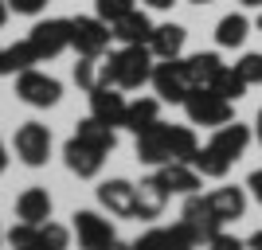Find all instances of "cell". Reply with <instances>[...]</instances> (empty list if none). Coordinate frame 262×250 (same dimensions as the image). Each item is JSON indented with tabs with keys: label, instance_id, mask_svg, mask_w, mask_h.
Returning a JSON list of instances; mask_svg holds the SVG:
<instances>
[{
	"label": "cell",
	"instance_id": "17",
	"mask_svg": "<svg viewBox=\"0 0 262 250\" xmlns=\"http://www.w3.org/2000/svg\"><path fill=\"white\" fill-rule=\"evenodd\" d=\"M208 203L223 223H239L247 215V188L239 184H223V188H211L208 192Z\"/></svg>",
	"mask_w": 262,
	"mask_h": 250
},
{
	"label": "cell",
	"instance_id": "31",
	"mask_svg": "<svg viewBox=\"0 0 262 250\" xmlns=\"http://www.w3.org/2000/svg\"><path fill=\"white\" fill-rule=\"evenodd\" d=\"M235 71L243 75L247 86H262V51H247L239 63H235Z\"/></svg>",
	"mask_w": 262,
	"mask_h": 250
},
{
	"label": "cell",
	"instance_id": "5",
	"mask_svg": "<svg viewBox=\"0 0 262 250\" xmlns=\"http://www.w3.org/2000/svg\"><path fill=\"white\" fill-rule=\"evenodd\" d=\"M12 149L28 168H43L47 156H51V129L39 125V121H24L16 137H12Z\"/></svg>",
	"mask_w": 262,
	"mask_h": 250
},
{
	"label": "cell",
	"instance_id": "46",
	"mask_svg": "<svg viewBox=\"0 0 262 250\" xmlns=\"http://www.w3.org/2000/svg\"><path fill=\"white\" fill-rule=\"evenodd\" d=\"M0 75H8V63H4V47H0Z\"/></svg>",
	"mask_w": 262,
	"mask_h": 250
},
{
	"label": "cell",
	"instance_id": "40",
	"mask_svg": "<svg viewBox=\"0 0 262 250\" xmlns=\"http://www.w3.org/2000/svg\"><path fill=\"white\" fill-rule=\"evenodd\" d=\"M8 161H12V156H8V145H4V137H0V176L8 172Z\"/></svg>",
	"mask_w": 262,
	"mask_h": 250
},
{
	"label": "cell",
	"instance_id": "43",
	"mask_svg": "<svg viewBox=\"0 0 262 250\" xmlns=\"http://www.w3.org/2000/svg\"><path fill=\"white\" fill-rule=\"evenodd\" d=\"M102 250H133V242H118V239H114L110 246H102Z\"/></svg>",
	"mask_w": 262,
	"mask_h": 250
},
{
	"label": "cell",
	"instance_id": "16",
	"mask_svg": "<svg viewBox=\"0 0 262 250\" xmlns=\"http://www.w3.org/2000/svg\"><path fill=\"white\" fill-rule=\"evenodd\" d=\"M254 141V129L251 125H243V121H235L231 118L227 125H219V129H211V141L208 145H215L227 161H239L243 152H247V145Z\"/></svg>",
	"mask_w": 262,
	"mask_h": 250
},
{
	"label": "cell",
	"instance_id": "13",
	"mask_svg": "<svg viewBox=\"0 0 262 250\" xmlns=\"http://www.w3.org/2000/svg\"><path fill=\"white\" fill-rule=\"evenodd\" d=\"M63 161L78 180H94V176L102 172V164H106V152L86 145V141H78V137H71V141L63 145Z\"/></svg>",
	"mask_w": 262,
	"mask_h": 250
},
{
	"label": "cell",
	"instance_id": "32",
	"mask_svg": "<svg viewBox=\"0 0 262 250\" xmlns=\"http://www.w3.org/2000/svg\"><path fill=\"white\" fill-rule=\"evenodd\" d=\"M164 239H168V250H200V239L184 223H172V227H164Z\"/></svg>",
	"mask_w": 262,
	"mask_h": 250
},
{
	"label": "cell",
	"instance_id": "6",
	"mask_svg": "<svg viewBox=\"0 0 262 250\" xmlns=\"http://www.w3.org/2000/svg\"><path fill=\"white\" fill-rule=\"evenodd\" d=\"M149 82H153L157 98H161V102H172V106H184V98L192 94L180 59H157V63H153V78H149Z\"/></svg>",
	"mask_w": 262,
	"mask_h": 250
},
{
	"label": "cell",
	"instance_id": "8",
	"mask_svg": "<svg viewBox=\"0 0 262 250\" xmlns=\"http://www.w3.org/2000/svg\"><path fill=\"white\" fill-rule=\"evenodd\" d=\"M71 219H75L71 231H75V239H78V250H102L118 239L114 235V219H106L102 211H75Z\"/></svg>",
	"mask_w": 262,
	"mask_h": 250
},
{
	"label": "cell",
	"instance_id": "19",
	"mask_svg": "<svg viewBox=\"0 0 262 250\" xmlns=\"http://www.w3.org/2000/svg\"><path fill=\"white\" fill-rule=\"evenodd\" d=\"M180 66H184L188 86H192V90H200V86H208L211 78L219 75L223 59H219L215 51H196V55H180Z\"/></svg>",
	"mask_w": 262,
	"mask_h": 250
},
{
	"label": "cell",
	"instance_id": "49",
	"mask_svg": "<svg viewBox=\"0 0 262 250\" xmlns=\"http://www.w3.org/2000/svg\"><path fill=\"white\" fill-rule=\"evenodd\" d=\"M0 242H4V231H0Z\"/></svg>",
	"mask_w": 262,
	"mask_h": 250
},
{
	"label": "cell",
	"instance_id": "20",
	"mask_svg": "<svg viewBox=\"0 0 262 250\" xmlns=\"http://www.w3.org/2000/svg\"><path fill=\"white\" fill-rule=\"evenodd\" d=\"M164 207H168V188L153 176H145L141 184H137V219H161Z\"/></svg>",
	"mask_w": 262,
	"mask_h": 250
},
{
	"label": "cell",
	"instance_id": "48",
	"mask_svg": "<svg viewBox=\"0 0 262 250\" xmlns=\"http://www.w3.org/2000/svg\"><path fill=\"white\" fill-rule=\"evenodd\" d=\"M188 4H211V0H188Z\"/></svg>",
	"mask_w": 262,
	"mask_h": 250
},
{
	"label": "cell",
	"instance_id": "15",
	"mask_svg": "<svg viewBox=\"0 0 262 250\" xmlns=\"http://www.w3.org/2000/svg\"><path fill=\"white\" fill-rule=\"evenodd\" d=\"M157 180L168 188V196H196L200 188H204V176L192 168L188 161H168L157 168Z\"/></svg>",
	"mask_w": 262,
	"mask_h": 250
},
{
	"label": "cell",
	"instance_id": "29",
	"mask_svg": "<svg viewBox=\"0 0 262 250\" xmlns=\"http://www.w3.org/2000/svg\"><path fill=\"white\" fill-rule=\"evenodd\" d=\"M71 235H75V231H67L63 223L47 219V223H39V239H35V246H39V250H67V246H71Z\"/></svg>",
	"mask_w": 262,
	"mask_h": 250
},
{
	"label": "cell",
	"instance_id": "42",
	"mask_svg": "<svg viewBox=\"0 0 262 250\" xmlns=\"http://www.w3.org/2000/svg\"><path fill=\"white\" fill-rule=\"evenodd\" d=\"M247 250H262V231H254L251 239H247Z\"/></svg>",
	"mask_w": 262,
	"mask_h": 250
},
{
	"label": "cell",
	"instance_id": "4",
	"mask_svg": "<svg viewBox=\"0 0 262 250\" xmlns=\"http://www.w3.org/2000/svg\"><path fill=\"white\" fill-rule=\"evenodd\" d=\"M110 39H114V32H110V24L98 20V16H75V20H71V47H75L78 55L102 59Z\"/></svg>",
	"mask_w": 262,
	"mask_h": 250
},
{
	"label": "cell",
	"instance_id": "37",
	"mask_svg": "<svg viewBox=\"0 0 262 250\" xmlns=\"http://www.w3.org/2000/svg\"><path fill=\"white\" fill-rule=\"evenodd\" d=\"M47 4H51V0H8V8L16 12V16H39Z\"/></svg>",
	"mask_w": 262,
	"mask_h": 250
},
{
	"label": "cell",
	"instance_id": "26",
	"mask_svg": "<svg viewBox=\"0 0 262 250\" xmlns=\"http://www.w3.org/2000/svg\"><path fill=\"white\" fill-rule=\"evenodd\" d=\"M208 90H215L219 98H227V102H239V98H243V94H247L251 86L243 82V75L235 71V66H227V63H223V66H219V75L208 82Z\"/></svg>",
	"mask_w": 262,
	"mask_h": 250
},
{
	"label": "cell",
	"instance_id": "50",
	"mask_svg": "<svg viewBox=\"0 0 262 250\" xmlns=\"http://www.w3.org/2000/svg\"><path fill=\"white\" fill-rule=\"evenodd\" d=\"M28 250H39V246H28Z\"/></svg>",
	"mask_w": 262,
	"mask_h": 250
},
{
	"label": "cell",
	"instance_id": "2",
	"mask_svg": "<svg viewBox=\"0 0 262 250\" xmlns=\"http://www.w3.org/2000/svg\"><path fill=\"white\" fill-rule=\"evenodd\" d=\"M184 113H188V125H204V129H219L235 118V102L219 98L215 90L200 86L184 98Z\"/></svg>",
	"mask_w": 262,
	"mask_h": 250
},
{
	"label": "cell",
	"instance_id": "28",
	"mask_svg": "<svg viewBox=\"0 0 262 250\" xmlns=\"http://www.w3.org/2000/svg\"><path fill=\"white\" fill-rule=\"evenodd\" d=\"M168 141H172V161H192V152L200 149L192 125H168Z\"/></svg>",
	"mask_w": 262,
	"mask_h": 250
},
{
	"label": "cell",
	"instance_id": "11",
	"mask_svg": "<svg viewBox=\"0 0 262 250\" xmlns=\"http://www.w3.org/2000/svg\"><path fill=\"white\" fill-rule=\"evenodd\" d=\"M125 94L118 86H94L90 90V118H98L110 129H125Z\"/></svg>",
	"mask_w": 262,
	"mask_h": 250
},
{
	"label": "cell",
	"instance_id": "7",
	"mask_svg": "<svg viewBox=\"0 0 262 250\" xmlns=\"http://www.w3.org/2000/svg\"><path fill=\"white\" fill-rule=\"evenodd\" d=\"M180 223H184V227L200 239V246H204L211 235H219V231H223V219L211 211V203H208V196H204V192H196V196H184V207H180Z\"/></svg>",
	"mask_w": 262,
	"mask_h": 250
},
{
	"label": "cell",
	"instance_id": "23",
	"mask_svg": "<svg viewBox=\"0 0 262 250\" xmlns=\"http://www.w3.org/2000/svg\"><path fill=\"white\" fill-rule=\"evenodd\" d=\"M153 121H161V98H149V94H141V98H133L129 106H125V129L137 137L141 129H149Z\"/></svg>",
	"mask_w": 262,
	"mask_h": 250
},
{
	"label": "cell",
	"instance_id": "38",
	"mask_svg": "<svg viewBox=\"0 0 262 250\" xmlns=\"http://www.w3.org/2000/svg\"><path fill=\"white\" fill-rule=\"evenodd\" d=\"M247 196H251L254 203L262 207V168H254V172L247 176Z\"/></svg>",
	"mask_w": 262,
	"mask_h": 250
},
{
	"label": "cell",
	"instance_id": "35",
	"mask_svg": "<svg viewBox=\"0 0 262 250\" xmlns=\"http://www.w3.org/2000/svg\"><path fill=\"white\" fill-rule=\"evenodd\" d=\"M133 250H168V239H164V227H149L141 239H133Z\"/></svg>",
	"mask_w": 262,
	"mask_h": 250
},
{
	"label": "cell",
	"instance_id": "24",
	"mask_svg": "<svg viewBox=\"0 0 262 250\" xmlns=\"http://www.w3.org/2000/svg\"><path fill=\"white\" fill-rule=\"evenodd\" d=\"M247 35H251V20H247L243 12H227V16L215 24V43L227 47V51L243 47V43H247Z\"/></svg>",
	"mask_w": 262,
	"mask_h": 250
},
{
	"label": "cell",
	"instance_id": "33",
	"mask_svg": "<svg viewBox=\"0 0 262 250\" xmlns=\"http://www.w3.org/2000/svg\"><path fill=\"white\" fill-rule=\"evenodd\" d=\"M75 82H78V90H86V94L98 86V59L78 55V63H75Z\"/></svg>",
	"mask_w": 262,
	"mask_h": 250
},
{
	"label": "cell",
	"instance_id": "14",
	"mask_svg": "<svg viewBox=\"0 0 262 250\" xmlns=\"http://www.w3.org/2000/svg\"><path fill=\"white\" fill-rule=\"evenodd\" d=\"M153 28H157V24L149 20V12H145V8H129L125 16H118V20L110 24V32H114V39H118L121 47L149 43V39H153Z\"/></svg>",
	"mask_w": 262,
	"mask_h": 250
},
{
	"label": "cell",
	"instance_id": "10",
	"mask_svg": "<svg viewBox=\"0 0 262 250\" xmlns=\"http://www.w3.org/2000/svg\"><path fill=\"white\" fill-rule=\"evenodd\" d=\"M98 203H102V211H110L114 219H137V184L121 180V176L102 180L98 184Z\"/></svg>",
	"mask_w": 262,
	"mask_h": 250
},
{
	"label": "cell",
	"instance_id": "21",
	"mask_svg": "<svg viewBox=\"0 0 262 250\" xmlns=\"http://www.w3.org/2000/svg\"><path fill=\"white\" fill-rule=\"evenodd\" d=\"M16 219L24 223H47L51 219V196H47V188H24L20 199H16Z\"/></svg>",
	"mask_w": 262,
	"mask_h": 250
},
{
	"label": "cell",
	"instance_id": "47",
	"mask_svg": "<svg viewBox=\"0 0 262 250\" xmlns=\"http://www.w3.org/2000/svg\"><path fill=\"white\" fill-rule=\"evenodd\" d=\"M254 28H258V32H262V12H258V20H254Z\"/></svg>",
	"mask_w": 262,
	"mask_h": 250
},
{
	"label": "cell",
	"instance_id": "44",
	"mask_svg": "<svg viewBox=\"0 0 262 250\" xmlns=\"http://www.w3.org/2000/svg\"><path fill=\"white\" fill-rule=\"evenodd\" d=\"M8 12H12V8H8V0H0V28L8 24Z\"/></svg>",
	"mask_w": 262,
	"mask_h": 250
},
{
	"label": "cell",
	"instance_id": "34",
	"mask_svg": "<svg viewBox=\"0 0 262 250\" xmlns=\"http://www.w3.org/2000/svg\"><path fill=\"white\" fill-rule=\"evenodd\" d=\"M129 8H137V0H94V16L106 24H114L118 16H125Z\"/></svg>",
	"mask_w": 262,
	"mask_h": 250
},
{
	"label": "cell",
	"instance_id": "30",
	"mask_svg": "<svg viewBox=\"0 0 262 250\" xmlns=\"http://www.w3.org/2000/svg\"><path fill=\"white\" fill-rule=\"evenodd\" d=\"M35 239H39V227H35V223H24V219L8 231V235H4V242H8L12 250H28V246H35Z\"/></svg>",
	"mask_w": 262,
	"mask_h": 250
},
{
	"label": "cell",
	"instance_id": "45",
	"mask_svg": "<svg viewBox=\"0 0 262 250\" xmlns=\"http://www.w3.org/2000/svg\"><path fill=\"white\" fill-rule=\"evenodd\" d=\"M243 8H262V0H239Z\"/></svg>",
	"mask_w": 262,
	"mask_h": 250
},
{
	"label": "cell",
	"instance_id": "18",
	"mask_svg": "<svg viewBox=\"0 0 262 250\" xmlns=\"http://www.w3.org/2000/svg\"><path fill=\"white\" fill-rule=\"evenodd\" d=\"M184 43H188V28L168 20V24H157L153 28L149 51H153V59H180V55H184Z\"/></svg>",
	"mask_w": 262,
	"mask_h": 250
},
{
	"label": "cell",
	"instance_id": "12",
	"mask_svg": "<svg viewBox=\"0 0 262 250\" xmlns=\"http://www.w3.org/2000/svg\"><path fill=\"white\" fill-rule=\"evenodd\" d=\"M137 161L141 164H153V168H161V164L172 161V141H168V121H153L149 129L137 133Z\"/></svg>",
	"mask_w": 262,
	"mask_h": 250
},
{
	"label": "cell",
	"instance_id": "39",
	"mask_svg": "<svg viewBox=\"0 0 262 250\" xmlns=\"http://www.w3.org/2000/svg\"><path fill=\"white\" fill-rule=\"evenodd\" d=\"M141 4H145V8H153V12H168L176 0H141Z\"/></svg>",
	"mask_w": 262,
	"mask_h": 250
},
{
	"label": "cell",
	"instance_id": "27",
	"mask_svg": "<svg viewBox=\"0 0 262 250\" xmlns=\"http://www.w3.org/2000/svg\"><path fill=\"white\" fill-rule=\"evenodd\" d=\"M4 63H8V75H20V71H32L39 63V55H35L32 39H20V43L4 47Z\"/></svg>",
	"mask_w": 262,
	"mask_h": 250
},
{
	"label": "cell",
	"instance_id": "36",
	"mask_svg": "<svg viewBox=\"0 0 262 250\" xmlns=\"http://www.w3.org/2000/svg\"><path fill=\"white\" fill-rule=\"evenodd\" d=\"M200 250H247V242L235 239V235H223V231H219V235H211V239L204 242Z\"/></svg>",
	"mask_w": 262,
	"mask_h": 250
},
{
	"label": "cell",
	"instance_id": "9",
	"mask_svg": "<svg viewBox=\"0 0 262 250\" xmlns=\"http://www.w3.org/2000/svg\"><path fill=\"white\" fill-rule=\"evenodd\" d=\"M28 39H32L35 55H39V63L59 59V55L71 47V20H39L32 32H28Z\"/></svg>",
	"mask_w": 262,
	"mask_h": 250
},
{
	"label": "cell",
	"instance_id": "22",
	"mask_svg": "<svg viewBox=\"0 0 262 250\" xmlns=\"http://www.w3.org/2000/svg\"><path fill=\"white\" fill-rule=\"evenodd\" d=\"M188 164H192L204 180H227V172H231V164H235V161H227L215 145H200V149L192 152V161H188Z\"/></svg>",
	"mask_w": 262,
	"mask_h": 250
},
{
	"label": "cell",
	"instance_id": "25",
	"mask_svg": "<svg viewBox=\"0 0 262 250\" xmlns=\"http://www.w3.org/2000/svg\"><path fill=\"white\" fill-rule=\"evenodd\" d=\"M75 137H78V141H86V145H94V149H102L106 156L118 149V129L102 125L98 118H82V121H78V129H75Z\"/></svg>",
	"mask_w": 262,
	"mask_h": 250
},
{
	"label": "cell",
	"instance_id": "3",
	"mask_svg": "<svg viewBox=\"0 0 262 250\" xmlns=\"http://www.w3.org/2000/svg\"><path fill=\"white\" fill-rule=\"evenodd\" d=\"M16 98L28 102V106H35V109L59 106V98H63V82L32 66V71H20V75H16Z\"/></svg>",
	"mask_w": 262,
	"mask_h": 250
},
{
	"label": "cell",
	"instance_id": "1",
	"mask_svg": "<svg viewBox=\"0 0 262 250\" xmlns=\"http://www.w3.org/2000/svg\"><path fill=\"white\" fill-rule=\"evenodd\" d=\"M153 51L149 43H133L121 51L98 59V86H118V90H141L153 78Z\"/></svg>",
	"mask_w": 262,
	"mask_h": 250
},
{
	"label": "cell",
	"instance_id": "41",
	"mask_svg": "<svg viewBox=\"0 0 262 250\" xmlns=\"http://www.w3.org/2000/svg\"><path fill=\"white\" fill-rule=\"evenodd\" d=\"M251 129H254V141L262 145V109H258V113H254V125H251Z\"/></svg>",
	"mask_w": 262,
	"mask_h": 250
}]
</instances>
